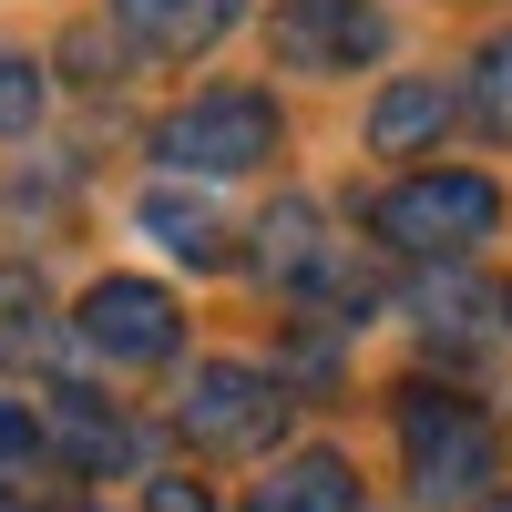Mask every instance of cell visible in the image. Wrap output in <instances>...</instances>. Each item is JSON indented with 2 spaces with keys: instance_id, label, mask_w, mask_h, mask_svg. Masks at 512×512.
<instances>
[{
  "instance_id": "6da1fadb",
  "label": "cell",
  "mask_w": 512,
  "mask_h": 512,
  "mask_svg": "<svg viewBox=\"0 0 512 512\" xmlns=\"http://www.w3.org/2000/svg\"><path fill=\"white\" fill-rule=\"evenodd\" d=\"M492 461H502V441H492V420L461 390H431V379L400 390V472H410L420 502H492L482 492Z\"/></svg>"
},
{
  "instance_id": "7a4b0ae2",
  "label": "cell",
  "mask_w": 512,
  "mask_h": 512,
  "mask_svg": "<svg viewBox=\"0 0 512 512\" xmlns=\"http://www.w3.org/2000/svg\"><path fill=\"white\" fill-rule=\"evenodd\" d=\"M502 226V185L492 175H400L369 195V236L390 256H461Z\"/></svg>"
},
{
  "instance_id": "3957f363",
  "label": "cell",
  "mask_w": 512,
  "mask_h": 512,
  "mask_svg": "<svg viewBox=\"0 0 512 512\" xmlns=\"http://www.w3.org/2000/svg\"><path fill=\"white\" fill-rule=\"evenodd\" d=\"M287 379L277 369H256V359H205L185 379V400H175V431L195 451H216V461H246V451H277L287 441Z\"/></svg>"
},
{
  "instance_id": "277c9868",
  "label": "cell",
  "mask_w": 512,
  "mask_h": 512,
  "mask_svg": "<svg viewBox=\"0 0 512 512\" xmlns=\"http://www.w3.org/2000/svg\"><path fill=\"white\" fill-rule=\"evenodd\" d=\"M154 154L175 175H256L277 154V103L246 93V82H216V93H185L154 123Z\"/></svg>"
},
{
  "instance_id": "5b68a950",
  "label": "cell",
  "mask_w": 512,
  "mask_h": 512,
  "mask_svg": "<svg viewBox=\"0 0 512 512\" xmlns=\"http://www.w3.org/2000/svg\"><path fill=\"white\" fill-rule=\"evenodd\" d=\"M72 338H82L93 359H113V369H164V359L185 349V308H175L154 277H103L93 297H82Z\"/></svg>"
},
{
  "instance_id": "8992f818",
  "label": "cell",
  "mask_w": 512,
  "mask_h": 512,
  "mask_svg": "<svg viewBox=\"0 0 512 512\" xmlns=\"http://www.w3.org/2000/svg\"><path fill=\"white\" fill-rule=\"evenodd\" d=\"M267 41L287 72H359V62H379L390 21H379V0H277Z\"/></svg>"
},
{
  "instance_id": "52a82bcc",
  "label": "cell",
  "mask_w": 512,
  "mask_h": 512,
  "mask_svg": "<svg viewBox=\"0 0 512 512\" xmlns=\"http://www.w3.org/2000/svg\"><path fill=\"white\" fill-rule=\"evenodd\" d=\"M246 267L267 277V287H338V246H328V216L308 195H277L267 216H256V246H246Z\"/></svg>"
},
{
  "instance_id": "ba28073f",
  "label": "cell",
  "mask_w": 512,
  "mask_h": 512,
  "mask_svg": "<svg viewBox=\"0 0 512 512\" xmlns=\"http://www.w3.org/2000/svg\"><path fill=\"white\" fill-rule=\"evenodd\" d=\"M246 21V0H113V31L154 62H195Z\"/></svg>"
},
{
  "instance_id": "9c48e42d",
  "label": "cell",
  "mask_w": 512,
  "mask_h": 512,
  "mask_svg": "<svg viewBox=\"0 0 512 512\" xmlns=\"http://www.w3.org/2000/svg\"><path fill=\"white\" fill-rule=\"evenodd\" d=\"M41 441H52L82 482L134 472V420H123L113 400H93V390H52V420H41Z\"/></svg>"
},
{
  "instance_id": "30bf717a",
  "label": "cell",
  "mask_w": 512,
  "mask_h": 512,
  "mask_svg": "<svg viewBox=\"0 0 512 512\" xmlns=\"http://www.w3.org/2000/svg\"><path fill=\"white\" fill-rule=\"evenodd\" d=\"M246 512H369V492H359V472H349L338 451H297L287 472L256 482Z\"/></svg>"
},
{
  "instance_id": "8fae6325",
  "label": "cell",
  "mask_w": 512,
  "mask_h": 512,
  "mask_svg": "<svg viewBox=\"0 0 512 512\" xmlns=\"http://www.w3.org/2000/svg\"><path fill=\"white\" fill-rule=\"evenodd\" d=\"M451 113H461V93H451V82L410 72V82H390V93L369 103V144H379V154H420V144H431Z\"/></svg>"
},
{
  "instance_id": "7c38bea8",
  "label": "cell",
  "mask_w": 512,
  "mask_h": 512,
  "mask_svg": "<svg viewBox=\"0 0 512 512\" xmlns=\"http://www.w3.org/2000/svg\"><path fill=\"white\" fill-rule=\"evenodd\" d=\"M52 359V287L41 267H0V369H41Z\"/></svg>"
},
{
  "instance_id": "4fadbf2b",
  "label": "cell",
  "mask_w": 512,
  "mask_h": 512,
  "mask_svg": "<svg viewBox=\"0 0 512 512\" xmlns=\"http://www.w3.org/2000/svg\"><path fill=\"white\" fill-rule=\"evenodd\" d=\"M144 226L175 246L185 267H216V256H236L226 226H216V205H195V195H175V185H154V195H144Z\"/></svg>"
},
{
  "instance_id": "5bb4252c",
  "label": "cell",
  "mask_w": 512,
  "mask_h": 512,
  "mask_svg": "<svg viewBox=\"0 0 512 512\" xmlns=\"http://www.w3.org/2000/svg\"><path fill=\"white\" fill-rule=\"evenodd\" d=\"M461 113H472L492 144H512V31H492L472 52V72H461Z\"/></svg>"
},
{
  "instance_id": "9a60e30c",
  "label": "cell",
  "mask_w": 512,
  "mask_h": 512,
  "mask_svg": "<svg viewBox=\"0 0 512 512\" xmlns=\"http://www.w3.org/2000/svg\"><path fill=\"white\" fill-rule=\"evenodd\" d=\"M41 93H52V82H41V62H21V52H0V134H21V123L41 113Z\"/></svg>"
},
{
  "instance_id": "2e32d148",
  "label": "cell",
  "mask_w": 512,
  "mask_h": 512,
  "mask_svg": "<svg viewBox=\"0 0 512 512\" xmlns=\"http://www.w3.org/2000/svg\"><path fill=\"white\" fill-rule=\"evenodd\" d=\"M41 451V420L21 410V400H0V472H11V461H31Z\"/></svg>"
},
{
  "instance_id": "e0dca14e",
  "label": "cell",
  "mask_w": 512,
  "mask_h": 512,
  "mask_svg": "<svg viewBox=\"0 0 512 512\" xmlns=\"http://www.w3.org/2000/svg\"><path fill=\"white\" fill-rule=\"evenodd\" d=\"M144 512H216L195 482H144Z\"/></svg>"
},
{
  "instance_id": "ac0fdd59",
  "label": "cell",
  "mask_w": 512,
  "mask_h": 512,
  "mask_svg": "<svg viewBox=\"0 0 512 512\" xmlns=\"http://www.w3.org/2000/svg\"><path fill=\"white\" fill-rule=\"evenodd\" d=\"M472 512H512V492H492V502H472Z\"/></svg>"
}]
</instances>
